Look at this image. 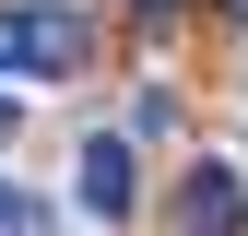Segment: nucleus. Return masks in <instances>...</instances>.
<instances>
[{
  "label": "nucleus",
  "instance_id": "f257e3e1",
  "mask_svg": "<svg viewBox=\"0 0 248 236\" xmlns=\"http://www.w3.org/2000/svg\"><path fill=\"white\" fill-rule=\"evenodd\" d=\"M83 59H95V24H83V12H59V0H24V12H0V71L59 83V71H83Z\"/></svg>",
  "mask_w": 248,
  "mask_h": 236
},
{
  "label": "nucleus",
  "instance_id": "f03ea898",
  "mask_svg": "<svg viewBox=\"0 0 248 236\" xmlns=\"http://www.w3.org/2000/svg\"><path fill=\"white\" fill-rule=\"evenodd\" d=\"M71 189H83V213L95 224H130V201H142V177H130V130H95L71 154Z\"/></svg>",
  "mask_w": 248,
  "mask_h": 236
},
{
  "label": "nucleus",
  "instance_id": "7ed1b4c3",
  "mask_svg": "<svg viewBox=\"0 0 248 236\" xmlns=\"http://www.w3.org/2000/svg\"><path fill=\"white\" fill-rule=\"evenodd\" d=\"M177 224H189V236H248V189H236V165H189Z\"/></svg>",
  "mask_w": 248,
  "mask_h": 236
},
{
  "label": "nucleus",
  "instance_id": "20e7f679",
  "mask_svg": "<svg viewBox=\"0 0 248 236\" xmlns=\"http://www.w3.org/2000/svg\"><path fill=\"white\" fill-rule=\"evenodd\" d=\"M0 236H59V213L24 189V177H0Z\"/></svg>",
  "mask_w": 248,
  "mask_h": 236
},
{
  "label": "nucleus",
  "instance_id": "39448f33",
  "mask_svg": "<svg viewBox=\"0 0 248 236\" xmlns=\"http://www.w3.org/2000/svg\"><path fill=\"white\" fill-rule=\"evenodd\" d=\"M130 12H142V24H166V12H177V0H130Z\"/></svg>",
  "mask_w": 248,
  "mask_h": 236
},
{
  "label": "nucleus",
  "instance_id": "423d86ee",
  "mask_svg": "<svg viewBox=\"0 0 248 236\" xmlns=\"http://www.w3.org/2000/svg\"><path fill=\"white\" fill-rule=\"evenodd\" d=\"M236 12H248V0H236Z\"/></svg>",
  "mask_w": 248,
  "mask_h": 236
}]
</instances>
